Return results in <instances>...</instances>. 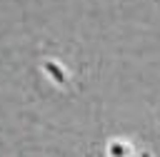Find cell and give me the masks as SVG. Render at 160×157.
I'll return each instance as SVG.
<instances>
[{
	"instance_id": "obj_1",
	"label": "cell",
	"mask_w": 160,
	"mask_h": 157,
	"mask_svg": "<svg viewBox=\"0 0 160 157\" xmlns=\"http://www.w3.org/2000/svg\"><path fill=\"white\" fill-rule=\"evenodd\" d=\"M45 70H48V72H52L50 77H52L55 82H60V85H65V82H68V77H65V72H62L60 67H55L52 62H45Z\"/></svg>"
}]
</instances>
